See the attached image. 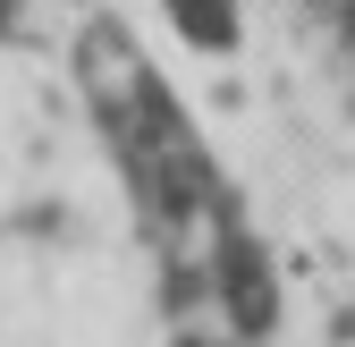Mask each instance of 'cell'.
<instances>
[{
  "label": "cell",
  "mask_w": 355,
  "mask_h": 347,
  "mask_svg": "<svg viewBox=\"0 0 355 347\" xmlns=\"http://www.w3.org/2000/svg\"><path fill=\"white\" fill-rule=\"evenodd\" d=\"M0 347H304L220 119L127 0H0Z\"/></svg>",
  "instance_id": "cell-1"
}]
</instances>
